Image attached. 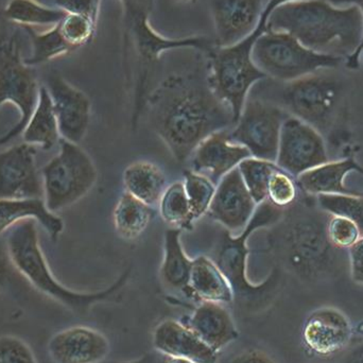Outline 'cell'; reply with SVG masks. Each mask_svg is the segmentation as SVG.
<instances>
[{
  "label": "cell",
  "mask_w": 363,
  "mask_h": 363,
  "mask_svg": "<svg viewBox=\"0 0 363 363\" xmlns=\"http://www.w3.org/2000/svg\"><path fill=\"white\" fill-rule=\"evenodd\" d=\"M143 116L180 163L205 138L236 123L232 110L211 89L207 65L164 79L147 96Z\"/></svg>",
  "instance_id": "cell-1"
},
{
  "label": "cell",
  "mask_w": 363,
  "mask_h": 363,
  "mask_svg": "<svg viewBox=\"0 0 363 363\" xmlns=\"http://www.w3.org/2000/svg\"><path fill=\"white\" fill-rule=\"evenodd\" d=\"M330 213L320 208L315 196L298 192L294 204L270 226L267 253L281 271L305 283H319L338 277L350 264L349 250L330 242Z\"/></svg>",
  "instance_id": "cell-2"
},
{
  "label": "cell",
  "mask_w": 363,
  "mask_h": 363,
  "mask_svg": "<svg viewBox=\"0 0 363 363\" xmlns=\"http://www.w3.org/2000/svg\"><path fill=\"white\" fill-rule=\"evenodd\" d=\"M319 72L289 82L264 79L249 96L279 106L289 116L315 128L326 144L341 146L349 138L347 83L340 77Z\"/></svg>",
  "instance_id": "cell-3"
},
{
  "label": "cell",
  "mask_w": 363,
  "mask_h": 363,
  "mask_svg": "<svg viewBox=\"0 0 363 363\" xmlns=\"http://www.w3.org/2000/svg\"><path fill=\"white\" fill-rule=\"evenodd\" d=\"M268 30L286 32L315 52L347 57L362 43L363 17L355 4L339 9L326 0H294L271 13Z\"/></svg>",
  "instance_id": "cell-4"
},
{
  "label": "cell",
  "mask_w": 363,
  "mask_h": 363,
  "mask_svg": "<svg viewBox=\"0 0 363 363\" xmlns=\"http://www.w3.org/2000/svg\"><path fill=\"white\" fill-rule=\"evenodd\" d=\"M38 222L25 220L9 230L6 247L13 267L36 290L79 315H87L100 303H118L131 277L128 268L106 289L79 292L62 285L51 271L38 240Z\"/></svg>",
  "instance_id": "cell-5"
},
{
  "label": "cell",
  "mask_w": 363,
  "mask_h": 363,
  "mask_svg": "<svg viewBox=\"0 0 363 363\" xmlns=\"http://www.w3.org/2000/svg\"><path fill=\"white\" fill-rule=\"evenodd\" d=\"M285 209L274 206L268 200L257 205L253 217L242 232L230 234L224 230L213 250L211 259L225 275L234 292V303L240 311L258 313L268 308L281 291L283 271L275 266L269 277L259 284L252 283L247 277L249 239L256 230L277 223Z\"/></svg>",
  "instance_id": "cell-6"
},
{
  "label": "cell",
  "mask_w": 363,
  "mask_h": 363,
  "mask_svg": "<svg viewBox=\"0 0 363 363\" xmlns=\"http://www.w3.org/2000/svg\"><path fill=\"white\" fill-rule=\"evenodd\" d=\"M290 1L294 0H269L257 25L249 35L233 46L217 47L206 55L211 89L232 110L235 121H238L252 89L260 81L268 79L252 60L254 44L268 30L271 13L277 6Z\"/></svg>",
  "instance_id": "cell-7"
},
{
  "label": "cell",
  "mask_w": 363,
  "mask_h": 363,
  "mask_svg": "<svg viewBox=\"0 0 363 363\" xmlns=\"http://www.w3.org/2000/svg\"><path fill=\"white\" fill-rule=\"evenodd\" d=\"M252 60L267 78L289 82L341 65L345 57L315 52L286 32L267 30L253 46Z\"/></svg>",
  "instance_id": "cell-8"
},
{
  "label": "cell",
  "mask_w": 363,
  "mask_h": 363,
  "mask_svg": "<svg viewBox=\"0 0 363 363\" xmlns=\"http://www.w3.org/2000/svg\"><path fill=\"white\" fill-rule=\"evenodd\" d=\"M60 150L42 169L44 199L57 213L84 198L95 186L97 168L78 144L60 140Z\"/></svg>",
  "instance_id": "cell-9"
},
{
  "label": "cell",
  "mask_w": 363,
  "mask_h": 363,
  "mask_svg": "<svg viewBox=\"0 0 363 363\" xmlns=\"http://www.w3.org/2000/svg\"><path fill=\"white\" fill-rule=\"evenodd\" d=\"M40 95L33 68L26 65L14 38L0 45V108L12 104L19 112V119L6 133L0 136V146L23 134L29 123Z\"/></svg>",
  "instance_id": "cell-10"
},
{
  "label": "cell",
  "mask_w": 363,
  "mask_h": 363,
  "mask_svg": "<svg viewBox=\"0 0 363 363\" xmlns=\"http://www.w3.org/2000/svg\"><path fill=\"white\" fill-rule=\"evenodd\" d=\"M288 117L279 106L249 96L238 121L228 130V138L245 147L251 157L275 163L281 127Z\"/></svg>",
  "instance_id": "cell-11"
},
{
  "label": "cell",
  "mask_w": 363,
  "mask_h": 363,
  "mask_svg": "<svg viewBox=\"0 0 363 363\" xmlns=\"http://www.w3.org/2000/svg\"><path fill=\"white\" fill-rule=\"evenodd\" d=\"M330 162L323 136L308 123L289 116L284 121L275 164L296 179L304 172Z\"/></svg>",
  "instance_id": "cell-12"
},
{
  "label": "cell",
  "mask_w": 363,
  "mask_h": 363,
  "mask_svg": "<svg viewBox=\"0 0 363 363\" xmlns=\"http://www.w3.org/2000/svg\"><path fill=\"white\" fill-rule=\"evenodd\" d=\"M44 198L36 149L23 143L0 151V199Z\"/></svg>",
  "instance_id": "cell-13"
},
{
  "label": "cell",
  "mask_w": 363,
  "mask_h": 363,
  "mask_svg": "<svg viewBox=\"0 0 363 363\" xmlns=\"http://www.w3.org/2000/svg\"><path fill=\"white\" fill-rule=\"evenodd\" d=\"M46 87L52 100L61 138L80 144L91 123V102L89 96L59 74L47 77Z\"/></svg>",
  "instance_id": "cell-14"
},
{
  "label": "cell",
  "mask_w": 363,
  "mask_h": 363,
  "mask_svg": "<svg viewBox=\"0 0 363 363\" xmlns=\"http://www.w3.org/2000/svg\"><path fill=\"white\" fill-rule=\"evenodd\" d=\"M256 208L257 204L243 183L238 168H235L216 186L206 215L230 234L237 235L245 230Z\"/></svg>",
  "instance_id": "cell-15"
},
{
  "label": "cell",
  "mask_w": 363,
  "mask_h": 363,
  "mask_svg": "<svg viewBox=\"0 0 363 363\" xmlns=\"http://www.w3.org/2000/svg\"><path fill=\"white\" fill-rule=\"evenodd\" d=\"M47 352L53 363H101L110 355L111 345L95 328L72 326L55 333Z\"/></svg>",
  "instance_id": "cell-16"
},
{
  "label": "cell",
  "mask_w": 363,
  "mask_h": 363,
  "mask_svg": "<svg viewBox=\"0 0 363 363\" xmlns=\"http://www.w3.org/2000/svg\"><path fill=\"white\" fill-rule=\"evenodd\" d=\"M217 47H230L249 35L257 25L262 0H209Z\"/></svg>",
  "instance_id": "cell-17"
},
{
  "label": "cell",
  "mask_w": 363,
  "mask_h": 363,
  "mask_svg": "<svg viewBox=\"0 0 363 363\" xmlns=\"http://www.w3.org/2000/svg\"><path fill=\"white\" fill-rule=\"evenodd\" d=\"M250 157L251 155L245 147L230 142L228 130H223L201 142L187 162L190 170L207 177L217 185L224 176Z\"/></svg>",
  "instance_id": "cell-18"
},
{
  "label": "cell",
  "mask_w": 363,
  "mask_h": 363,
  "mask_svg": "<svg viewBox=\"0 0 363 363\" xmlns=\"http://www.w3.org/2000/svg\"><path fill=\"white\" fill-rule=\"evenodd\" d=\"M352 328L347 315L335 308H321L309 315L303 328L305 345L315 355L328 357L349 345Z\"/></svg>",
  "instance_id": "cell-19"
},
{
  "label": "cell",
  "mask_w": 363,
  "mask_h": 363,
  "mask_svg": "<svg viewBox=\"0 0 363 363\" xmlns=\"http://www.w3.org/2000/svg\"><path fill=\"white\" fill-rule=\"evenodd\" d=\"M181 321L218 354L239 338L234 317L224 304L198 303L191 315Z\"/></svg>",
  "instance_id": "cell-20"
},
{
  "label": "cell",
  "mask_w": 363,
  "mask_h": 363,
  "mask_svg": "<svg viewBox=\"0 0 363 363\" xmlns=\"http://www.w3.org/2000/svg\"><path fill=\"white\" fill-rule=\"evenodd\" d=\"M155 352L166 357H180L194 363H217L220 354L207 347L181 320L165 319L152 333Z\"/></svg>",
  "instance_id": "cell-21"
},
{
  "label": "cell",
  "mask_w": 363,
  "mask_h": 363,
  "mask_svg": "<svg viewBox=\"0 0 363 363\" xmlns=\"http://www.w3.org/2000/svg\"><path fill=\"white\" fill-rule=\"evenodd\" d=\"M351 172L363 176V167L355 161L353 152L347 151V157L340 161H330L319 167L308 170L296 179L298 189L311 196L322 194H355L362 192L350 189L345 184V179Z\"/></svg>",
  "instance_id": "cell-22"
},
{
  "label": "cell",
  "mask_w": 363,
  "mask_h": 363,
  "mask_svg": "<svg viewBox=\"0 0 363 363\" xmlns=\"http://www.w3.org/2000/svg\"><path fill=\"white\" fill-rule=\"evenodd\" d=\"M190 302H213L230 305L234 303V292L230 281L219 267L208 256L192 258L189 277Z\"/></svg>",
  "instance_id": "cell-23"
},
{
  "label": "cell",
  "mask_w": 363,
  "mask_h": 363,
  "mask_svg": "<svg viewBox=\"0 0 363 363\" xmlns=\"http://www.w3.org/2000/svg\"><path fill=\"white\" fill-rule=\"evenodd\" d=\"M25 220L38 222L53 241L64 230L63 220L49 211L44 198L0 199V235Z\"/></svg>",
  "instance_id": "cell-24"
},
{
  "label": "cell",
  "mask_w": 363,
  "mask_h": 363,
  "mask_svg": "<svg viewBox=\"0 0 363 363\" xmlns=\"http://www.w3.org/2000/svg\"><path fill=\"white\" fill-rule=\"evenodd\" d=\"M179 228H168L164 236V257L160 268V279L164 287L182 294L190 301L189 277L192 258L186 254Z\"/></svg>",
  "instance_id": "cell-25"
},
{
  "label": "cell",
  "mask_w": 363,
  "mask_h": 363,
  "mask_svg": "<svg viewBox=\"0 0 363 363\" xmlns=\"http://www.w3.org/2000/svg\"><path fill=\"white\" fill-rule=\"evenodd\" d=\"M125 191L146 203L157 207L168 187V181L163 170L147 161L130 164L123 174Z\"/></svg>",
  "instance_id": "cell-26"
},
{
  "label": "cell",
  "mask_w": 363,
  "mask_h": 363,
  "mask_svg": "<svg viewBox=\"0 0 363 363\" xmlns=\"http://www.w3.org/2000/svg\"><path fill=\"white\" fill-rule=\"evenodd\" d=\"M155 215V207L149 206L123 191L115 205L113 223L117 235L123 240L134 241L146 232Z\"/></svg>",
  "instance_id": "cell-27"
},
{
  "label": "cell",
  "mask_w": 363,
  "mask_h": 363,
  "mask_svg": "<svg viewBox=\"0 0 363 363\" xmlns=\"http://www.w3.org/2000/svg\"><path fill=\"white\" fill-rule=\"evenodd\" d=\"M23 136L25 143L45 151L51 150L61 140L57 115L46 86L40 87L38 104Z\"/></svg>",
  "instance_id": "cell-28"
},
{
  "label": "cell",
  "mask_w": 363,
  "mask_h": 363,
  "mask_svg": "<svg viewBox=\"0 0 363 363\" xmlns=\"http://www.w3.org/2000/svg\"><path fill=\"white\" fill-rule=\"evenodd\" d=\"M157 207L162 219L170 228L188 230L194 226V218L183 181H176L168 185Z\"/></svg>",
  "instance_id": "cell-29"
},
{
  "label": "cell",
  "mask_w": 363,
  "mask_h": 363,
  "mask_svg": "<svg viewBox=\"0 0 363 363\" xmlns=\"http://www.w3.org/2000/svg\"><path fill=\"white\" fill-rule=\"evenodd\" d=\"M4 14L10 21L21 26L57 25L67 13L61 9L40 6L33 0H11Z\"/></svg>",
  "instance_id": "cell-30"
},
{
  "label": "cell",
  "mask_w": 363,
  "mask_h": 363,
  "mask_svg": "<svg viewBox=\"0 0 363 363\" xmlns=\"http://www.w3.org/2000/svg\"><path fill=\"white\" fill-rule=\"evenodd\" d=\"M21 27H23V31L27 32L32 45H33L31 57L23 60V63L30 67L45 63L49 60L55 59V57L74 50L64 40L59 23L55 25L52 29L47 31L46 33L42 34L36 33L33 28L30 26H21Z\"/></svg>",
  "instance_id": "cell-31"
},
{
  "label": "cell",
  "mask_w": 363,
  "mask_h": 363,
  "mask_svg": "<svg viewBox=\"0 0 363 363\" xmlns=\"http://www.w3.org/2000/svg\"><path fill=\"white\" fill-rule=\"evenodd\" d=\"M243 183L247 186L256 204L267 200V188L273 172L281 169L274 162L250 157L238 165Z\"/></svg>",
  "instance_id": "cell-32"
},
{
  "label": "cell",
  "mask_w": 363,
  "mask_h": 363,
  "mask_svg": "<svg viewBox=\"0 0 363 363\" xmlns=\"http://www.w3.org/2000/svg\"><path fill=\"white\" fill-rule=\"evenodd\" d=\"M183 184L192 218L196 222L208 211L217 185L207 177L190 169L184 172Z\"/></svg>",
  "instance_id": "cell-33"
},
{
  "label": "cell",
  "mask_w": 363,
  "mask_h": 363,
  "mask_svg": "<svg viewBox=\"0 0 363 363\" xmlns=\"http://www.w3.org/2000/svg\"><path fill=\"white\" fill-rule=\"evenodd\" d=\"M315 199L320 208L326 213L353 221L363 236V194H322L315 196Z\"/></svg>",
  "instance_id": "cell-34"
},
{
  "label": "cell",
  "mask_w": 363,
  "mask_h": 363,
  "mask_svg": "<svg viewBox=\"0 0 363 363\" xmlns=\"http://www.w3.org/2000/svg\"><path fill=\"white\" fill-rule=\"evenodd\" d=\"M296 179L281 169L273 172L267 188V200L274 206L286 209L296 202L298 196Z\"/></svg>",
  "instance_id": "cell-35"
},
{
  "label": "cell",
  "mask_w": 363,
  "mask_h": 363,
  "mask_svg": "<svg viewBox=\"0 0 363 363\" xmlns=\"http://www.w3.org/2000/svg\"><path fill=\"white\" fill-rule=\"evenodd\" d=\"M97 23L86 17L67 14L59 23L62 35L74 50L84 46L93 40Z\"/></svg>",
  "instance_id": "cell-36"
},
{
  "label": "cell",
  "mask_w": 363,
  "mask_h": 363,
  "mask_svg": "<svg viewBox=\"0 0 363 363\" xmlns=\"http://www.w3.org/2000/svg\"><path fill=\"white\" fill-rule=\"evenodd\" d=\"M330 242L339 249L349 250L362 237L359 228L347 218L332 216L328 222Z\"/></svg>",
  "instance_id": "cell-37"
},
{
  "label": "cell",
  "mask_w": 363,
  "mask_h": 363,
  "mask_svg": "<svg viewBox=\"0 0 363 363\" xmlns=\"http://www.w3.org/2000/svg\"><path fill=\"white\" fill-rule=\"evenodd\" d=\"M0 363H38L31 347L18 337L0 335Z\"/></svg>",
  "instance_id": "cell-38"
},
{
  "label": "cell",
  "mask_w": 363,
  "mask_h": 363,
  "mask_svg": "<svg viewBox=\"0 0 363 363\" xmlns=\"http://www.w3.org/2000/svg\"><path fill=\"white\" fill-rule=\"evenodd\" d=\"M55 6L67 14L86 17L97 23L101 0H55Z\"/></svg>",
  "instance_id": "cell-39"
},
{
  "label": "cell",
  "mask_w": 363,
  "mask_h": 363,
  "mask_svg": "<svg viewBox=\"0 0 363 363\" xmlns=\"http://www.w3.org/2000/svg\"><path fill=\"white\" fill-rule=\"evenodd\" d=\"M123 9V21H140L150 17L155 0H118Z\"/></svg>",
  "instance_id": "cell-40"
},
{
  "label": "cell",
  "mask_w": 363,
  "mask_h": 363,
  "mask_svg": "<svg viewBox=\"0 0 363 363\" xmlns=\"http://www.w3.org/2000/svg\"><path fill=\"white\" fill-rule=\"evenodd\" d=\"M350 267L354 281L363 285V236L349 249Z\"/></svg>",
  "instance_id": "cell-41"
},
{
  "label": "cell",
  "mask_w": 363,
  "mask_h": 363,
  "mask_svg": "<svg viewBox=\"0 0 363 363\" xmlns=\"http://www.w3.org/2000/svg\"><path fill=\"white\" fill-rule=\"evenodd\" d=\"M330 2L333 6H345V4H355L358 8L360 9L362 13L363 17V0H326ZM363 52V34L362 43H360L359 47L356 49L355 52L353 55H350L347 57V67L350 69H358L359 68V60Z\"/></svg>",
  "instance_id": "cell-42"
},
{
  "label": "cell",
  "mask_w": 363,
  "mask_h": 363,
  "mask_svg": "<svg viewBox=\"0 0 363 363\" xmlns=\"http://www.w3.org/2000/svg\"><path fill=\"white\" fill-rule=\"evenodd\" d=\"M230 363H277L259 350L250 349L235 355Z\"/></svg>",
  "instance_id": "cell-43"
},
{
  "label": "cell",
  "mask_w": 363,
  "mask_h": 363,
  "mask_svg": "<svg viewBox=\"0 0 363 363\" xmlns=\"http://www.w3.org/2000/svg\"><path fill=\"white\" fill-rule=\"evenodd\" d=\"M11 266L13 267V264L11 262L10 256H9L6 242H2L1 239H0V288L4 285L6 279H8Z\"/></svg>",
  "instance_id": "cell-44"
},
{
  "label": "cell",
  "mask_w": 363,
  "mask_h": 363,
  "mask_svg": "<svg viewBox=\"0 0 363 363\" xmlns=\"http://www.w3.org/2000/svg\"><path fill=\"white\" fill-rule=\"evenodd\" d=\"M164 362H165V356L155 352V353L145 354L142 357L132 360V362L121 363H164Z\"/></svg>",
  "instance_id": "cell-45"
},
{
  "label": "cell",
  "mask_w": 363,
  "mask_h": 363,
  "mask_svg": "<svg viewBox=\"0 0 363 363\" xmlns=\"http://www.w3.org/2000/svg\"><path fill=\"white\" fill-rule=\"evenodd\" d=\"M343 363H363V343L352 350Z\"/></svg>",
  "instance_id": "cell-46"
},
{
  "label": "cell",
  "mask_w": 363,
  "mask_h": 363,
  "mask_svg": "<svg viewBox=\"0 0 363 363\" xmlns=\"http://www.w3.org/2000/svg\"><path fill=\"white\" fill-rule=\"evenodd\" d=\"M164 363H194L191 360L185 359V358L180 357H166Z\"/></svg>",
  "instance_id": "cell-47"
},
{
  "label": "cell",
  "mask_w": 363,
  "mask_h": 363,
  "mask_svg": "<svg viewBox=\"0 0 363 363\" xmlns=\"http://www.w3.org/2000/svg\"><path fill=\"white\" fill-rule=\"evenodd\" d=\"M178 1L186 2V1H190V0H178Z\"/></svg>",
  "instance_id": "cell-48"
},
{
  "label": "cell",
  "mask_w": 363,
  "mask_h": 363,
  "mask_svg": "<svg viewBox=\"0 0 363 363\" xmlns=\"http://www.w3.org/2000/svg\"><path fill=\"white\" fill-rule=\"evenodd\" d=\"M363 53V52H362Z\"/></svg>",
  "instance_id": "cell-49"
}]
</instances>
